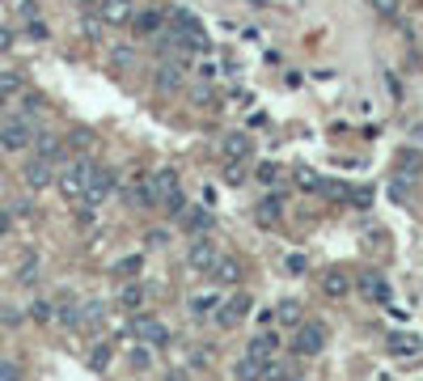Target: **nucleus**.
I'll use <instances>...</instances> for the list:
<instances>
[{
  "label": "nucleus",
  "instance_id": "6ab92c4d",
  "mask_svg": "<svg viewBox=\"0 0 423 381\" xmlns=\"http://www.w3.org/2000/svg\"><path fill=\"white\" fill-rule=\"evenodd\" d=\"M111 356H115L111 343H97V348L89 352V368H93V373H106V368H111Z\"/></svg>",
  "mask_w": 423,
  "mask_h": 381
},
{
  "label": "nucleus",
  "instance_id": "2eb2a0df",
  "mask_svg": "<svg viewBox=\"0 0 423 381\" xmlns=\"http://www.w3.org/2000/svg\"><path fill=\"white\" fill-rule=\"evenodd\" d=\"M157 89L178 93V89H182V68H178V64H161V68H157Z\"/></svg>",
  "mask_w": 423,
  "mask_h": 381
},
{
  "label": "nucleus",
  "instance_id": "6e6552de",
  "mask_svg": "<svg viewBox=\"0 0 423 381\" xmlns=\"http://www.w3.org/2000/svg\"><path fill=\"white\" fill-rule=\"evenodd\" d=\"M394 174H398L402 182H415V178L423 174V153H419V148H398V153H394Z\"/></svg>",
  "mask_w": 423,
  "mask_h": 381
},
{
  "label": "nucleus",
  "instance_id": "7ed1b4c3",
  "mask_svg": "<svg viewBox=\"0 0 423 381\" xmlns=\"http://www.w3.org/2000/svg\"><path fill=\"white\" fill-rule=\"evenodd\" d=\"M216 258H221V246L212 242V238H203V233H199V238L191 242V250H186V267H191V276H207Z\"/></svg>",
  "mask_w": 423,
  "mask_h": 381
},
{
  "label": "nucleus",
  "instance_id": "f03ea898",
  "mask_svg": "<svg viewBox=\"0 0 423 381\" xmlns=\"http://www.w3.org/2000/svg\"><path fill=\"white\" fill-rule=\"evenodd\" d=\"M89 174H93V166H89V161H72V166H64V170L56 174V187H60V195H64L68 203H77V199H85V187H89Z\"/></svg>",
  "mask_w": 423,
  "mask_h": 381
},
{
  "label": "nucleus",
  "instance_id": "9d476101",
  "mask_svg": "<svg viewBox=\"0 0 423 381\" xmlns=\"http://www.w3.org/2000/svg\"><path fill=\"white\" fill-rule=\"evenodd\" d=\"M250 305H254L250 293H233L225 305H216V309H221V313H216V326H237V322L250 313Z\"/></svg>",
  "mask_w": 423,
  "mask_h": 381
},
{
  "label": "nucleus",
  "instance_id": "ddd939ff",
  "mask_svg": "<svg viewBox=\"0 0 423 381\" xmlns=\"http://www.w3.org/2000/svg\"><path fill=\"white\" fill-rule=\"evenodd\" d=\"M207 276L216 280V284H237V280H241V267H237L233 258H225V254H221L216 263H212V271H207Z\"/></svg>",
  "mask_w": 423,
  "mask_h": 381
},
{
  "label": "nucleus",
  "instance_id": "e433bc0d",
  "mask_svg": "<svg viewBox=\"0 0 423 381\" xmlns=\"http://www.w3.org/2000/svg\"><path fill=\"white\" fill-rule=\"evenodd\" d=\"M81 5H85V9H89V5H97V0H81Z\"/></svg>",
  "mask_w": 423,
  "mask_h": 381
},
{
  "label": "nucleus",
  "instance_id": "f3484780",
  "mask_svg": "<svg viewBox=\"0 0 423 381\" xmlns=\"http://www.w3.org/2000/svg\"><path fill=\"white\" fill-rule=\"evenodd\" d=\"M216 305H221V293H212V288H207V293H195V297H191V313H199V318H203L207 309H216Z\"/></svg>",
  "mask_w": 423,
  "mask_h": 381
},
{
  "label": "nucleus",
  "instance_id": "412c9836",
  "mask_svg": "<svg viewBox=\"0 0 423 381\" xmlns=\"http://www.w3.org/2000/svg\"><path fill=\"white\" fill-rule=\"evenodd\" d=\"M34 140H38V157H51V161H60V148H64V144H60L56 136H34Z\"/></svg>",
  "mask_w": 423,
  "mask_h": 381
},
{
  "label": "nucleus",
  "instance_id": "c9c22d12",
  "mask_svg": "<svg viewBox=\"0 0 423 381\" xmlns=\"http://www.w3.org/2000/svg\"><path fill=\"white\" fill-rule=\"evenodd\" d=\"M9 225H13V221H9V212H5V208H0V238H5V233H9Z\"/></svg>",
  "mask_w": 423,
  "mask_h": 381
},
{
  "label": "nucleus",
  "instance_id": "f257e3e1",
  "mask_svg": "<svg viewBox=\"0 0 423 381\" xmlns=\"http://www.w3.org/2000/svg\"><path fill=\"white\" fill-rule=\"evenodd\" d=\"M30 144H34V123H30L26 115H17V119H5V123H0V148H5L9 157L26 153Z\"/></svg>",
  "mask_w": 423,
  "mask_h": 381
},
{
  "label": "nucleus",
  "instance_id": "cd10ccee",
  "mask_svg": "<svg viewBox=\"0 0 423 381\" xmlns=\"http://www.w3.org/2000/svg\"><path fill=\"white\" fill-rule=\"evenodd\" d=\"M368 5H373L381 17H394V13H398V0H368Z\"/></svg>",
  "mask_w": 423,
  "mask_h": 381
},
{
  "label": "nucleus",
  "instance_id": "473e14b6",
  "mask_svg": "<svg viewBox=\"0 0 423 381\" xmlns=\"http://www.w3.org/2000/svg\"><path fill=\"white\" fill-rule=\"evenodd\" d=\"M9 47H13V30L0 26V51H9Z\"/></svg>",
  "mask_w": 423,
  "mask_h": 381
},
{
  "label": "nucleus",
  "instance_id": "7c9ffc66",
  "mask_svg": "<svg viewBox=\"0 0 423 381\" xmlns=\"http://www.w3.org/2000/svg\"><path fill=\"white\" fill-rule=\"evenodd\" d=\"M26 34H30V38H38V42H42V38H47V26H42V22H34V17H30V26H26Z\"/></svg>",
  "mask_w": 423,
  "mask_h": 381
},
{
  "label": "nucleus",
  "instance_id": "9b49d317",
  "mask_svg": "<svg viewBox=\"0 0 423 381\" xmlns=\"http://www.w3.org/2000/svg\"><path fill=\"white\" fill-rule=\"evenodd\" d=\"M276 352H280V339H276L271 331H267V335H254V339H250V348H246V356H250V360H258V364H262V360H271Z\"/></svg>",
  "mask_w": 423,
  "mask_h": 381
},
{
  "label": "nucleus",
  "instance_id": "f704fd0d",
  "mask_svg": "<svg viewBox=\"0 0 423 381\" xmlns=\"http://www.w3.org/2000/svg\"><path fill=\"white\" fill-rule=\"evenodd\" d=\"M119 271H127V276H136V271H140V258H127V263H119Z\"/></svg>",
  "mask_w": 423,
  "mask_h": 381
},
{
  "label": "nucleus",
  "instance_id": "a211bd4d",
  "mask_svg": "<svg viewBox=\"0 0 423 381\" xmlns=\"http://www.w3.org/2000/svg\"><path fill=\"white\" fill-rule=\"evenodd\" d=\"M152 187H157V195L166 199L170 191H178V174H174V170H157V174H152Z\"/></svg>",
  "mask_w": 423,
  "mask_h": 381
},
{
  "label": "nucleus",
  "instance_id": "72a5a7b5",
  "mask_svg": "<svg viewBox=\"0 0 423 381\" xmlns=\"http://www.w3.org/2000/svg\"><path fill=\"white\" fill-rule=\"evenodd\" d=\"M258 178H262V182H276L280 174H276V166H262V170H258Z\"/></svg>",
  "mask_w": 423,
  "mask_h": 381
},
{
  "label": "nucleus",
  "instance_id": "5701e85b",
  "mask_svg": "<svg viewBox=\"0 0 423 381\" xmlns=\"http://www.w3.org/2000/svg\"><path fill=\"white\" fill-rule=\"evenodd\" d=\"M182 225H186V233H203L212 221H207L203 212H182Z\"/></svg>",
  "mask_w": 423,
  "mask_h": 381
},
{
  "label": "nucleus",
  "instance_id": "0eeeda50",
  "mask_svg": "<svg viewBox=\"0 0 423 381\" xmlns=\"http://www.w3.org/2000/svg\"><path fill=\"white\" fill-rule=\"evenodd\" d=\"M22 174H26V187H30V191H42V187L56 182V161H51V157H34Z\"/></svg>",
  "mask_w": 423,
  "mask_h": 381
},
{
  "label": "nucleus",
  "instance_id": "a878e982",
  "mask_svg": "<svg viewBox=\"0 0 423 381\" xmlns=\"http://www.w3.org/2000/svg\"><path fill=\"white\" fill-rule=\"evenodd\" d=\"M347 293V280L343 276H326V297H343Z\"/></svg>",
  "mask_w": 423,
  "mask_h": 381
},
{
  "label": "nucleus",
  "instance_id": "39448f33",
  "mask_svg": "<svg viewBox=\"0 0 423 381\" xmlns=\"http://www.w3.org/2000/svg\"><path fill=\"white\" fill-rule=\"evenodd\" d=\"M326 348V326H317V322H301V331H296V339H292V352L296 356H317Z\"/></svg>",
  "mask_w": 423,
  "mask_h": 381
},
{
  "label": "nucleus",
  "instance_id": "aec40b11",
  "mask_svg": "<svg viewBox=\"0 0 423 381\" xmlns=\"http://www.w3.org/2000/svg\"><path fill=\"white\" fill-rule=\"evenodd\" d=\"M17 93H22V72H9V68H5V72H0V98L9 102V98H17Z\"/></svg>",
  "mask_w": 423,
  "mask_h": 381
},
{
  "label": "nucleus",
  "instance_id": "b1692460",
  "mask_svg": "<svg viewBox=\"0 0 423 381\" xmlns=\"http://www.w3.org/2000/svg\"><path fill=\"white\" fill-rule=\"evenodd\" d=\"M30 318H34V322H56V305L34 301V305H30Z\"/></svg>",
  "mask_w": 423,
  "mask_h": 381
},
{
  "label": "nucleus",
  "instance_id": "bb28decb",
  "mask_svg": "<svg viewBox=\"0 0 423 381\" xmlns=\"http://www.w3.org/2000/svg\"><path fill=\"white\" fill-rule=\"evenodd\" d=\"M280 322H301V305L296 301H284L280 305Z\"/></svg>",
  "mask_w": 423,
  "mask_h": 381
},
{
  "label": "nucleus",
  "instance_id": "dca6fc26",
  "mask_svg": "<svg viewBox=\"0 0 423 381\" xmlns=\"http://www.w3.org/2000/svg\"><path fill=\"white\" fill-rule=\"evenodd\" d=\"M221 153H225L229 161H237V157L250 153V140H246V136H225V140H221Z\"/></svg>",
  "mask_w": 423,
  "mask_h": 381
},
{
  "label": "nucleus",
  "instance_id": "c85d7f7f",
  "mask_svg": "<svg viewBox=\"0 0 423 381\" xmlns=\"http://www.w3.org/2000/svg\"><path fill=\"white\" fill-rule=\"evenodd\" d=\"M148 352H152L148 343H144L140 352H131V364H136V368H148V364H152V356H148Z\"/></svg>",
  "mask_w": 423,
  "mask_h": 381
},
{
  "label": "nucleus",
  "instance_id": "423d86ee",
  "mask_svg": "<svg viewBox=\"0 0 423 381\" xmlns=\"http://www.w3.org/2000/svg\"><path fill=\"white\" fill-rule=\"evenodd\" d=\"M97 17L106 26H131L136 5H131V0H97Z\"/></svg>",
  "mask_w": 423,
  "mask_h": 381
},
{
  "label": "nucleus",
  "instance_id": "4468645a",
  "mask_svg": "<svg viewBox=\"0 0 423 381\" xmlns=\"http://www.w3.org/2000/svg\"><path fill=\"white\" fill-rule=\"evenodd\" d=\"M131 22H136V34L148 38V34H157V30L166 26V13H161V9H148V13H140V17H131Z\"/></svg>",
  "mask_w": 423,
  "mask_h": 381
},
{
  "label": "nucleus",
  "instance_id": "20e7f679",
  "mask_svg": "<svg viewBox=\"0 0 423 381\" xmlns=\"http://www.w3.org/2000/svg\"><path fill=\"white\" fill-rule=\"evenodd\" d=\"M131 335H136V339H144L152 352L170 343V331H166V322H157V318H148V313H136V318H131Z\"/></svg>",
  "mask_w": 423,
  "mask_h": 381
},
{
  "label": "nucleus",
  "instance_id": "f8f14e48",
  "mask_svg": "<svg viewBox=\"0 0 423 381\" xmlns=\"http://www.w3.org/2000/svg\"><path fill=\"white\" fill-rule=\"evenodd\" d=\"M144 301H148V293H144V284H136V280H127V284L119 288V309H127V313H140V309H144Z\"/></svg>",
  "mask_w": 423,
  "mask_h": 381
},
{
  "label": "nucleus",
  "instance_id": "1a4fd4ad",
  "mask_svg": "<svg viewBox=\"0 0 423 381\" xmlns=\"http://www.w3.org/2000/svg\"><path fill=\"white\" fill-rule=\"evenodd\" d=\"M115 191V170H97L93 166V174H89V187H85V203L89 208H97L106 195H111Z\"/></svg>",
  "mask_w": 423,
  "mask_h": 381
},
{
  "label": "nucleus",
  "instance_id": "2f4dec72",
  "mask_svg": "<svg viewBox=\"0 0 423 381\" xmlns=\"http://www.w3.org/2000/svg\"><path fill=\"white\" fill-rule=\"evenodd\" d=\"M309 263H305V254H288V271H305Z\"/></svg>",
  "mask_w": 423,
  "mask_h": 381
},
{
  "label": "nucleus",
  "instance_id": "c756f323",
  "mask_svg": "<svg viewBox=\"0 0 423 381\" xmlns=\"http://www.w3.org/2000/svg\"><path fill=\"white\" fill-rule=\"evenodd\" d=\"M38 111H42V98H38V93H30V98H26V119H34Z\"/></svg>",
  "mask_w": 423,
  "mask_h": 381
},
{
  "label": "nucleus",
  "instance_id": "393cba45",
  "mask_svg": "<svg viewBox=\"0 0 423 381\" xmlns=\"http://www.w3.org/2000/svg\"><path fill=\"white\" fill-rule=\"evenodd\" d=\"M225 182H233V187H237V182H246V166H241V157L225 166Z\"/></svg>",
  "mask_w": 423,
  "mask_h": 381
},
{
  "label": "nucleus",
  "instance_id": "4be33fe9",
  "mask_svg": "<svg viewBox=\"0 0 423 381\" xmlns=\"http://www.w3.org/2000/svg\"><path fill=\"white\" fill-rule=\"evenodd\" d=\"M390 352H398V356H415V352H419V339H415V335H398V339H390Z\"/></svg>",
  "mask_w": 423,
  "mask_h": 381
}]
</instances>
